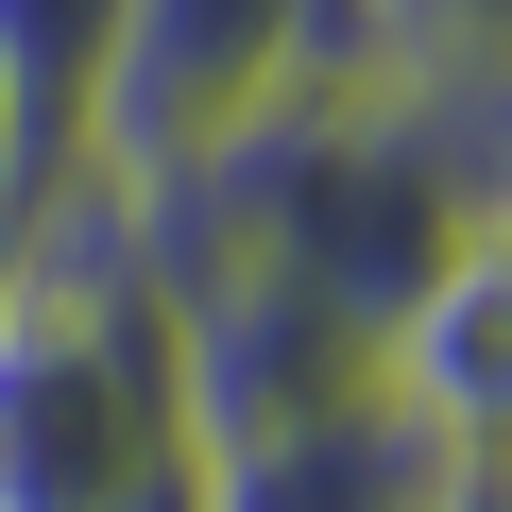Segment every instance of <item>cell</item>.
<instances>
[{"mask_svg":"<svg viewBox=\"0 0 512 512\" xmlns=\"http://www.w3.org/2000/svg\"><path fill=\"white\" fill-rule=\"evenodd\" d=\"M103 35H120V0H0V103L35 120V154H52V171L86 154V86H103Z\"/></svg>","mask_w":512,"mask_h":512,"instance_id":"cell-5","label":"cell"},{"mask_svg":"<svg viewBox=\"0 0 512 512\" xmlns=\"http://www.w3.org/2000/svg\"><path fill=\"white\" fill-rule=\"evenodd\" d=\"M35 188H52V154H35V120H18V103H0V222H18Z\"/></svg>","mask_w":512,"mask_h":512,"instance_id":"cell-6","label":"cell"},{"mask_svg":"<svg viewBox=\"0 0 512 512\" xmlns=\"http://www.w3.org/2000/svg\"><path fill=\"white\" fill-rule=\"evenodd\" d=\"M188 461L171 291L103 171H52L0 222V512H120Z\"/></svg>","mask_w":512,"mask_h":512,"instance_id":"cell-1","label":"cell"},{"mask_svg":"<svg viewBox=\"0 0 512 512\" xmlns=\"http://www.w3.org/2000/svg\"><path fill=\"white\" fill-rule=\"evenodd\" d=\"M444 512H512V478H495V461H461V478H444Z\"/></svg>","mask_w":512,"mask_h":512,"instance_id":"cell-7","label":"cell"},{"mask_svg":"<svg viewBox=\"0 0 512 512\" xmlns=\"http://www.w3.org/2000/svg\"><path fill=\"white\" fill-rule=\"evenodd\" d=\"M359 52V0H120L103 86H86V154L103 188H171L205 154H239L291 86H325Z\"/></svg>","mask_w":512,"mask_h":512,"instance_id":"cell-2","label":"cell"},{"mask_svg":"<svg viewBox=\"0 0 512 512\" xmlns=\"http://www.w3.org/2000/svg\"><path fill=\"white\" fill-rule=\"evenodd\" d=\"M376 376L427 410V427H461V444H512V222H478L427 291H393V325H376Z\"/></svg>","mask_w":512,"mask_h":512,"instance_id":"cell-4","label":"cell"},{"mask_svg":"<svg viewBox=\"0 0 512 512\" xmlns=\"http://www.w3.org/2000/svg\"><path fill=\"white\" fill-rule=\"evenodd\" d=\"M461 461H495V444L427 427L410 393H359V410H308V427H256V444H188L205 512H444Z\"/></svg>","mask_w":512,"mask_h":512,"instance_id":"cell-3","label":"cell"}]
</instances>
